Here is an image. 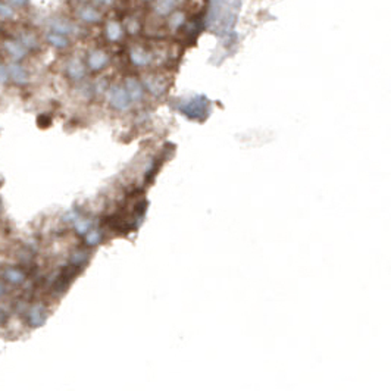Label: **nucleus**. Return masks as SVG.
Wrapping results in <instances>:
<instances>
[{
    "label": "nucleus",
    "instance_id": "f257e3e1",
    "mask_svg": "<svg viewBox=\"0 0 391 391\" xmlns=\"http://www.w3.org/2000/svg\"><path fill=\"white\" fill-rule=\"evenodd\" d=\"M47 318H49L47 307L42 303H37V304H32L27 312V324L31 328H40L45 325Z\"/></svg>",
    "mask_w": 391,
    "mask_h": 391
},
{
    "label": "nucleus",
    "instance_id": "f03ea898",
    "mask_svg": "<svg viewBox=\"0 0 391 391\" xmlns=\"http://www.w3.org/2000/svg\"><path fill=\"white\" fill-rule=\"evenodd\" d=\"M8 74H9V81H12L15 86H27L30 81L28 69L16 60L8 65Z\"/></svg>",
    "mask_w": 391,
    "mask_h": 391
},
{
    "label": "nucleus",
    "instance_id": "7ed1b4c3",
    "mask_svg": "<svg viewBox=\"0 0 391 391\" xmlns=\"http://www.w3.org/2000/svg\"><path fill=\"white\" fill-rule=\"evenodd\" d=\"M107 99H109L110 106L118 110H125L131 105V99L128 96V93L122 87H112L107 93Z\"/></svg>",
    "mask_w": 391,
    "mask_h": 391
},
{
    "label": "nucleus",
    "instance_id": "20e7f679",
    "mask_svg": "<svg viewBox=\"0 0 391 391\" xmlns=\"http://www.w3.org/2000/svg\"><path fill=\"white\" fill-rule=\"evenodd\" d=\"M78 271H80V268H76L74 265H69V266L63 268L59 273V277H58V280H56V283H55V286H53V290L59 294L66 291V288L72 283V280L75 278Z\"/></svg>",
    "mask_w": 391,
    "mask_h": 391
},
{
    "label": "nucleus",
    "instance_id": "39448f33",
    "mask_svg": "<svg viewBox=\"0 0 391 391\" xmlns=\"http://www.w3.org/2000/svg\"><path fill=\"white\" fill-rule=\"evenodd\" d=\"M2 278L5 280L6 284L11 286H22L27 281V273L24 269L18 268V266H8L2 271Z\"/></svg>",
    "mask_w": 391,
    "mask_h": 391
},
{
    "label": "nucleus",
    "instance_id": "423d86ee",
    "mask_svg": "<svg viewBox=\"0 0 391 391\" xmlns=\"http://www.w3.org/2000/svg\"><path fill=\"white\" fill-rule=\"evenodd\" d=\"M107 62H109L107 53L103 52V50H100V49L91 50L90 53H89V56H87V65H89V68H90L91 71H94V72L102 71L107 65Z\"/></svg>",
    "mask_w": 391,
    "mask_h": 391
},
{
    "label": "nucleus",
    "instance_id": "0eeeda50",
    "mask_svg": "<svg viewBox=\"0 0 391 391\" xmlns=\"http://www.w3.org/2000/svg\"><path fill=\"white\" fill-rule=\"evenodd\" d=\"M66 75L72 81H80L86 76V65L78 58H72L66 65Z\"/></svg>",
    "mask_w": 391,
    "mask_h": 391
},
{
    "label": "nucleus",
    "instance_id": "6e6552de",
    "mask_svg": "<svg viewBox=\"0 0 391 391\" xmlns=\"http://www.w3.org/2000/svg\"><path fill=\"white\" fill-rule=\"evenodd\" d=\"M3 47H5L6 53H8L12 59L16 60V62L24 59V58L27 56V52H28L18 40H6V42L3 43Z\"/></svg>",
    "mask_w": 391,
    "mask_h": 391
},
{
    "label": "nucleus",
    "instance_id": "1a4fd4ad",
    "mask_svg": "<svg viewBox=\"0 0 391 391\" xmlns=\"http://www.w3.org/2000/svg\"><path fill=\"white\" fill-rule=\"evenodd\" d=\"M130 59L131 62L137 65V66H146V65H149L151 60V55L146 50V49H143V47H134L131 52H130Z\"/></svg>",
    "mask_w": 391,
    "mask_h": 391
},
{
    "label": "nucleus",
    "instance_id": "9d476101",
    "mask_svg": "<svg viewBox=\"0 0 391 391\" xmlns=\"http://www.w3.org/2000/svg\"><path fill=\"white\" fill-rule=\"evenodd\" d=\"M46 42L52 47L58 49V50H63L69 46V38L68 35H63V34H59V32H55V31H49L46 34Z\"/></svg>",
    "mask_w": 391,
    "mask_h": 391
},
{
    "label": "nucleus",
    "instance_id": "9b49d317",
    "mask_svg": "<svg viewBox=\"0 0 391 391\" xmlns=\"http://www.w3.org/2000/svg\"><path fill=\"white\" fill-rule=\"evenodd\" d=\"M50 31H55V32H59V34H63V35H71L74 31H75V27L66 21V19H62V18H55L50 21Z\"/></svg>",
    "mask_w": 391,
    "mask_h": 391
},
{
    "label": "nucleus",
    "instance_id": "f8f14e48",
    "mask_svg": "<svg viewBox=\"0 0 391 391\" xmlns=\"http://www.w3.org/2000/svg\"><path fill=\"white\" fill-rule=\"evenodd\" d=\"M78 16L81 18V21H84L87 24H97L102 19V14L93 6H83L78 11Z\"/></svg>",
    "mask_w": 391,
    "mask_h": 391
},
{
    "label": "nucleus",
    "instance_id": "ddd939ff",
    "mask_svg": "<svg viewBox=\"0 0 391 391\" xmlns=\"http://www.w3.org/2000/svg\"><path fill=\"white\" fill-rule=\"evenodd\" d=\"M125 90L128 93L130 99L134 100V102H138V100L143 99V87H141V84H140L137 80H134V78H128V80H127V83H125Z\"/></svg>",
    "mask_w": 391,
    "mask_h": 391
},
{
    "label": "nucleus",
    "instance_id": "4468645a",
    "mask_svg": "<svg viewBox=\"0 0 391 391\" xmlns=\"http://www.w3.org/2000/svg\"><path fill=\"white\" fill-rule=\"evenodd\" d=\"M177 8V0H156L154 12L161 16H169Z\"/></svg>",
    "mask_w": 391,
    "mask_h": 391
},
{
    "label": "nucleus",
    "instance_id": "2eb2a0df",
    "mask_svg": "<svg viewBox=\"0 0 391 391\" xmlns=\"http://www.w3.org/2000/svg\"><path fill=\"white\" fill-rule=\"evenodd\" d=\"M105 34L109 42H118L122 37V25L118 21H109L106 24Z\"/></svg>",
    "mask_w": 391,
    "mask_h": 391
},
{
    "label": "nucleus",
    "instance_id": "dca6fc26",
    "mask_svg": "<svg viewBox=\"0 0 391 391\" xmlns=\"http://www.w3.org/2000/svg\"><path fill=\"white\" fill-rule=\"evenodd\" d=\"M18 42L24 46L27 50H37L40 47L38 42H37V37L32 32H28V31H22L19 34V40Z\"/></svg>",
    "mask_w": 391,
    "mask_h": 391
},
{
    "label": "nucleus",
    "instance_id": "f3484780",
    "mask_svg": "<svg viewBox=\"0 0 391 391\" xmlns=\"http://www.w3.org/2000/svg\"><path fill=\"white\" fill-rule=\"evenodd\" d=\"M144 86L147 87V90L150 91L154 96H161L165 91V86L161 83V80H158L156 76H147L144 78Z\"/></svg>",
    "mask_w": 391,
    "mask_h": 391
},
{
    "label": "nucleus",
    "instance_id": "a211bd4d",
    "mask_svg": "<svg viewBox=\"0 0 391 391\" xmlns=\"http://www.w3.org/2000/svg\"><path fill=\"white\" fill-rule=\"evenodd\" d=\"M100 241H102V232H100L99 229H93V228H91L87 234H84V243H86L87 246H90V247L97 246Z\"/></svg>",
    "mask_w": 391,
    "mask_h": 391
},
{
    "label": "nucleus",
    "instance_id": "6ab92c4d",
    "mask_svg": "<svg viewBox=\"0 0 391 391\" xmlns=\"http://www.w3.org/2000/svg\"><path fill=\"white\" fill-rule=\"evenodd\" d=\"M87 259H89V256L86 252H83V250H76L72 253V256L69 257V265H74L76 268H81L83 265H86L87 263Z\"/></svg>",
    "mask_w": 391,
    "mask_h": 391
},
{
    "label": "nucleus",
    "instance_id": "aec40b11",
    "mask_svg": "<svg viewBox=\"0 0 391 391\" xmlns=\"http://www.w3.org/2000/svg\"><path fill=\"white\" fill-rule=\"evenodd\" d=\"M185 22V15L184 12H172L169 15V27L172 30H178L181 28V25Z\"/></svg>",
    "mask_w": 391,
    "mask_h": 391
},
{
    "label": "nucleus",
    "instance_id": "412c9836",
    "mask_svg": "<svg viewBox=\"0 0 391 391\" xmlns=\"http://www.w3.org/2000/svg\"><path fill=\"white\" fill-rule=\"evenodd\" d=\"M74 226H75V231L80 236H84L91 229V221L86 219V218H78L76 221H74Z\"/></svg>",
    "mask_w": 391,
    "mask_h": 391
},
{
    "label": "nucleus",
    "instance_id": "4be33fe9",
    "mask_svg": "<svg viewBox=\"0 0 391 391\" xmlns=\"http://www.w3.org/2000/svg\"><path fill=\"white\" fill-rule=\"evenodd\" d=\"M14 15H15L14 8L9 3H0V16L2 18L11 19V18H14Z\"/></svg>",
    "mask_w": 391,
    "mask_h": 391
},
{
    "label": "nucleus",
    "instance_id": "5701e85b",
    "mask_svg": "<svg viewBox=\"0 0 391 391\" xmlns=\"http://www.w3.org/2000/svg\"><path fill=\"white\" fill-rule=\"evenodd\" d=\"M127 30H128V32H130L131 35L137 34V32L140 31V24H138V21H136V19H130V21L127 22Z\"/></svg>",
    "mask_w": 391,
    "mask_h": 391
},
{
    "label": "nucleus",
    "instance_id": "b1692460",
    "mask_svg": "<svg viewBox=\"0 0 391 391\" xmlns=\"http://www.w3.org/2000/svg\"><path fill=\"white\" fill-rule=\"evenodd\" d=\"M9 81V74H8V65L0 62V84H6Z\"/></svg>",
    "mask_w": 391,
    "mask_h": 391
},
{
    "label": "nucleus",
    "instance_id": "393cba45",
    "mask_svg": "<svg viewBox=\"0 0 391 391\" xmlns=\"http://www.w3.org/2000/svg\"><path fill=\"white\" fill-rule=\"evenodd\" d=\"M8 3L12 8H18V9H22L25 6H28V0H8Z\"/></svg>",
    "mask_w": 391,
    "mask_h": 391
},
{
    "label": "nucleus",
    "instance_id": "a878e982",
    "mask_svg": "<svg viewBox=\"0 0 391 391\" xmlns=\"http://www.w3.org/2000/svg\"><path fill=\"white\" fill-rule=\"evenodd\" d=\"M8 321H9V314H8V310H6L5 307H0V327L6 325Z\"/></svg>",
    "mask_w": 391,
    "mask_h": 391
},
{
    "label": "nucleus",
    "instance_id": "bb28decb",
    "mask_svg": "<svg viewBox=\"0 0 391 391\" xmlns=\"http://www.w3.org/2000/svg\"><path fill=\"white\" fill-rule=\"evenodd\" d=\"M6 291H8V287H6V283H5V280L0 277V299L6 294Z\"/></svg>",
    "mask_w": 391,
    "mask_h": 391
},
{
    "label": "nucleus",
    "instance_id": "cd10ccee",
    "mask_svg": "<svg viewBox=\"0 0 391 391\" xmlns=\"http://www.w3.org/2000/svg\"><path fill=\"white\" fill-rule=\"evenodd\" d=\"M96 3H99V5H110L113 0H94Z\"/></svg>",
    "mask_w": 391,
    "mask_h": 391
},
{
    "label": "nucleus",
    "instance_id": "c85d7f7f",
    "mask_svg": "<svg viewBox=\"0 0 391 391\" xmlns=\"http://www.w3.org/2000/svg\"><path fill=\"white\" fill-rule=\"evenodd\" d=\"M3 211V203H2V199H0V213Z\"/></svg>",
    "mask_w": 391,
    "mask_h": 391
},
{
    "label": "nucleus",
    "instance_id": "c756f323",
    "mask_svg": "<svg viewBox=\"0 0 391 391\" xmlns=\"http://www.w3.org/2000/svg\"><path fill=\"white\" fill-rule=\"evenodd\" d=\"M144 2H153V0H144Z\"/></svg>",
    "mask_w": 391,
    "mask_h": 391
},
{
    "label": "nucleus",
    "instance_id": "7c9ffc66",
    "mask_svg": "<svg viewBox=\"0 0 391 391\" xmlns=\"http://www.w3.org/2000/svg\"><path fill=\"white\" fill-rule=\"evenodd\" d=\"M0 32H2V25H0Z\"/></svg>",
    "mask_w": 391,
    "mask_h": 391
}]
</instances>
